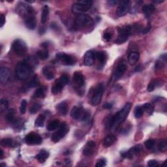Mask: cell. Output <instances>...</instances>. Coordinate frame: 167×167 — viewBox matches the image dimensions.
Returning <instances> with one entry per match:
<instances>
[{"instance_id":"cell-15","label":"cell","mask_w":167,"mask_h":167,"mask_svg":"<svg viewBox=\"0 0 167 167\" xmlns=\"http://www.w3.org/2000/svg\"><path fill=\"white\" fill-rule=\"evenodd\" d=\"M95 142L93 140H90L87 142L85 147L83 149V154L86 156L92 155L95 148Z\"/></svg>"},{"instance_id":"cell-22","label":"cell","mask_w":167,"mask_h":167,"mask_svg":"<svg viewBox=\"0 0 167 167\" xmlns=\"http://www.w3.org/2000/svg\"><path fill=\"white\" fill-rule=\"evenodd\" d=\"M43 74L47 80H52L55 77V72L53 69L50 67H44L43 68Z\"/></svg>"},{"instance_id":"cell-11","label":"cell","mask_w":167,"mask_h":167,"mask_svg":"<svg viewBox=\"0 0 167 167\" xmlns=\"http://www.w3.org/2000/svg\"><path fill=\"white\" fill-rule=\"evenodd\" d=\"M56 58L63 65H74L76 62V60L75 57L64 53L58 54L56 55Z\"/></svg>"},{"instance_id":"cell-42","label":"cell","mask_w":167,"mask_h":167,"mask_svg":"<svg viewBox=\"0 0 167 167\" xmlns=\"http://www.w3.org/2000/svg\"><path fill=\"white\" fill-rule=\"evenodd\" d=\"M159 149L161 152H165L167 149V142L166 140H162L159 145Z\"/></svg>"},{"instance_id":"cell-25","label":"cell","mask_w":167,"mask_h":167,"mask_svg":"<svg viewBox=\"0 0 167 167\" xmlns=\"http://www.w3.org/2000/svg\"><path fill=\"white\" fill-rule=\"evenodd\" d=\"M47 88L45 86H41L37 88L33 93V97L35 98H44L46 95Z\"/></svg>"},{"instance_id":"cell-1","label":"cell","mask_w":167,"mask_h":167,"mask_svg":"<svg viewBox=\"0 0 167 167\" xmlns=\"http://www.w3.org/2000/svg\"><path fill=\"white\" fill-rule=\"evenodd\" d=\"M131 109V103H127L123 107V109L119 112H117L115 116H113L109 122V128H114L116 129L122 123L125 119L127 117L128 114L129 113Z\"/></svg>"},{"instance_id":"cell-36","label":"cell","mask_w":167,"mask_h":167,"mask_svg":"<svg viewBox=\"0 0 167 167\" xmlns=\"http://www.w3.org/2000/svg\"><path fill=\"white\" fill-rule=\"evenodd\" d=\"M129 39V37L127 35H121L119 34L116 40L115 41V43L117 44H121L124 43L125 42H126Z\"/></svg>"},{"instance_id":"cell-23","label":"cell","mask_w":167,"mask_h":167,"mask_svg":"<svg viewBox=\"0 0 167 167\" xmlns=\"http://www.w3.org/2000/svg\"><path fill=\"white\" fill-rule=\"evenodd\" d=\"M49 152L44 150V149H42L39 154L36 155L35 158L39 161V163H43L46 161V160L48 158V157H49Z\"/></svg>"},{"instance_id":"cell-5","label":"cell","mask_w":167,"mask_h":167,"mask_svg":"<svg viewBox=\"0 0 167 167\" xmlns=\"http://www.w3.org/2000/svg\"><path fill=\"white\" fill-rule=\"evenodd\" d=\"M69 131V127L67 123L63 122L60 125L58 130L52 136V141L54 142H58L61 138H64Z\"/></svg>"},{"instance_id":"cell-29","label":"cell","mask_w":167,"mask_h":167,"mask_svg":"<svg viewBox=\"0 0 167 167\" xmlns=\"http://www.w3.org/2000/svg\"><path fill=\"white\" fill-rule=\"evenodd\" d=\"M106 54L105 52H95V58L97 59L100 64H104L106 60Z\"/></svg>"},{"instance_id":"cell-51","label":"cell","mask_w":167,"mask_h":167,"mask_svg":"<svg viewBox=\"0 0 167 167\" xmlns=\"http://www.w3.org/2000/svg\"><path fill=\"white\" fill-rule=\"evenodd\" d=\"M120 1H108V3L111 6H114V5H116L117 3H119Z\"/></svg>"},{"instance_id":"cell-44","label":"cell","mask_w":167,"mask_h":167,"mask_svg":"<svg viewBox=\"0 0 167 167\" xmlns=\"http://www.w3.org/2000/svg\"><path fill=\"white\" fill-rule=\"evenodd\" d=\"M156 84H157V82H155V81L151 82L149 84V85L148 86V89H147L148 92H151L154 91L157 86Z\"/></svg>"},{"instance_id":"cell-3","label":"cell","mask_w":167,"mask_h":167,"mask_svg":"<svg viewBox=\"0 0 167 167\" xmlns=\"http://www.w3.org/2000/svg\"><path fill=\"white\" fill-rule=\"evenodd\" d=\"M71 116L75 120L87 121L89 119V113L82 107L75 106L71 111Z\"/></svg>"},{"instance_id":"cell-12","label":"cell","mask_w":167,"mask_h":167,"mask_svg":"<svg viewBox=\"0 0 167 167\" xmlns=\"http://www.w3.org/2000/svg\"><path fill=\"white\" fill-rule=\"evenodd\" d=\"M142 150V146L140 145H137L133 146V148H131L129 150H128L127 151L121 153V156H122L123 158L131 159L133 157L134 155H137L140 154Z\"/></svg>"},{"instance_id":"cell-37","label":"cell","mask_w":167,"mask_h":167,"mask_svg":"<svg viewBox=\"0 0 167 167\" xmlns=\"http://www.w3.org/2000/svg\"><path fill=\"white\" fill-rule=\"evenodd\" d=\"M42 107V104L40 103H34L32 106L30 107V112L31 114H35L39 111Z\"/></svg>"},{"instance_id":"cell-34","label":"cell","mask_w":167,"mask_h":167,"mask_svg":"<svg viewBox=\"0 0 167 167\" xmlns=\"http://www.w3.org/2000/svg\"><path fill=\"white\" fill-rule=\"evenodd\" d=\"M142 108H143L144 111H145L146 113L148 114V115H149V116L151 115L154 111V106L150 103L144 104V105L142 106Z\"/></svg>"},{"instance_id":"cell-4","label":"cell","mask_w":167,"mask_h":167,"mask_svg":"<svg viewBox=\"0 0 167 167\" xmlns=\"http://www.w3.org/2000/svg\"><path fill=\"white\" fill-rule=\"evenodd\" d=\"M69 76L66 74L61 75L58 80L55 81L54 85L52 88V93L56 95L61 92L64 87L69 82Z\"/></svg>"},{"instance_id":"cell-6","label":"cell","mask_w":167,"mask_h":167,"mask_svg":"<svg viewBox=\"0 0 167 167\" xmlns=\"http://www.w3.org/2000/svg\"><path fill=\"white\" fill-rule=\"evenodd\" d=\"M93 22L92 18L88 15H79L75 20V26L78 28H84L85 27L91 26Z\"/></svg>"},{"instance_id":"cell-24","label":"cell","mask_w":167,"mask_h":167,"mask_svg":"<svg viewBox=\"0 0 167 167\" xmlns=\"http://www.w3.org/2000/svg\"><path fill=\"white\" fill-rule=\"evenodd\" d=\"M68 104L66 101H62L60 103H59L56 109L57 110L61 115H66L68 112Z\"/></svg>"},{"instance_id":"cell-10","label":"cell","mask_w":167,"mask_h":167,"mask_svg":"<svg viewBox=\"0 0 167 167\" xmlns=\"http://www.w3.org/2000/svg\"><path fill=\"white\" fill-rule=\"evenodd\" d=\"M103 92H104V86L102 83L99 84L95 88V92H94L93 95L92 97L91 103L92 104V105L96 106L100 103L103 97Z\"/></svg>"},{"instance_id":"cell-50","label":"cell","mask_w":167,"mask_h":167,"mask_svg":"<svg viewBox=\"0 0 167 167\" xmlns=\"http://www.w3.org/2000/svg\"><path fill=\"white\" fill-rule=\"evenodd\" d=\"M150 29H151V25L150 24H148V27H146V29H144V30H142V31H143V33L144 34H146V33H148L149 31V30H150Z\"/></svg>"},{"instance_id":"cell-48","label":"cell","mask_w":167,"mask_h":167,"mask_svg":"<svg viewBox=\"0 0 167 167\" xmlns=\"http://www.w3.org/2000/svg\"><path fill=\"white\" fill-rule=\"evenodd\" d=\"M113 106V104L110 103H106V104H104L103 108L104 109H112V107Z\"/></svg>"},{"instance_id":"cell-53","label":"cell","mask_w":167,"mask_h":167,"mask_svg":"<svg viewBox=\"0 0 167 167\" xmlns=\"http://www.w3.org/2000/svg\"><path fill=\"white\" fill-rule=\"evenodd\" d=\"M0 152H1V156H0V157H1V159H2L3 157V151L2 149H1V151H0Z\"/></svg>"},{"instance_id":"cell-31","label":"cell","mask_w":167,"mask_h":167,"mask_svg":"<svg viewBox=\"0 0 167 167\" xmlns=\"http://www.w3.org/2000/svg\"><path fill=\"white\" fill-rule=\"evenodd\" d=\"M37 56L41 60H44L49 57V53L47 49H44V50H38L37 52Z\"/></svg>"},{"instance_id":"cell-17","label":"cell","mask_w":167,"mask_h":167,"mask_svg":"<svg viewBox=\"0 0 167 167\" xmlns=\"http://www.w3.org/2000/svg\"><path fill=\"white\" fill-rule=\"evenodd\" d=\"M25 25L30 30H34L36 27L37 20L34 15L27 16L25 19Z\"/></svg>"},{"instance_id":"cell-21","label":"cell","mask_w":167,"mask_h":167,"mask_svg":"<svg viewBox=\"0 0 167 167\" xmlns=\"http://www.w3.org/2000/svg\"><path fill=\"white\" fill-rule=\"evenodd\" d=\"M116 140V137L113 134H109L104 138L103 140V146L104 147L108 148L112 146Z\"/></svg>"},{"instance_id":"cell-16","label":"cell","mask_w":167,"mask_h":167,"mask_svg":"<svg viewBox=\"0 0 167 167\" xmlns=\"http://www.w3.org/2000/svg\"><path fill=\"white\" fill-rule=\"evenodd\" d=\"M95 52L92 50L88 51L84 55V64L86 66H92L95 61Z\"/></svg>"},{"instance_id":"cell-41","label":"cell","mask_w":167,"mask_h":167,"mask_svg":"<svg viewBox=\"0 0 167 167\" xmlns=\"http://www.w3.org/2000/svg\"><path fill=\"white\" fill-rule=\"evenodd\" d=\"M27 104V100L25 99L22 100V102H21L20 106V112L22 114H25V112H26Z\"/></svg>"},{"instance_id":"cell-28","label":"cell","mask_w":167,"mask_h":167,"mask_svg":"<svg viewBox=\"0 0 167 167\" xmlns=\"http://www.w3.org/2000/svg\"><path fill=\"white\" fill-rule=\"evenodd\" d=\"M1 146H4V147H15L16 146V142L10 138H3L1 141Z\"/></svg>"},{"instance_id":"cell-9","label":"cell","mask_w":167,"mask_h":167,"mask_svg":"<svg viewBox=\"0 0 167 167\" xmlns=\"http://www.w3.org/2000/svg\"><path fill=\"white\" fill-rule=\"evenodd\" d=\"M24 140L28 145H39L43 142V138L39 134L31 132L26 136Z\"/></svg>"},{"instance_id":"cell-19","label":"cell","mask_w":167,"mask_h":167,"mask_svg":"<svg viewBox=\"0 0 167 167\" xmlns=\"http://www.w3.org/2000/svg\"><path fill=\"white\" fill-rule=\"evenodd\" d=\"M73 81L80 87H82L85 84V78L80 72H75L73 76Z\"/></svg>"},{"instance_id":"cell-45","label":"cell","mask_w":167,"mask_h":167,"mask_svg":"<svg viewBox=\"0 0 167 167\" xmlns=\"http://www.w3.org/2000/svg\"><path fill=\"white\" fill-rule=\"evenodd\" d=\"M148 165L149 167H156L158 166L159 165L158 162H157L155 160H150V161H148Z\"/></svg>"},{"instance_id":"cell-2","label":"cell","mask_w":167,"mask_h":167,"mask_svg":"<svg viewBox=\"0 0 167 167\" xmlns=\"http://www.w3.org/2000/svg\"><path fill=\"white\" fill-rule=\"evenodd\" d=\"M31 72V67L27 61H20L17 64L15 69V72L17 78L24 81L29 78Z\"/></svg>"},{"instance_id":"cell-14","label":"cell","mask_w":167,"mask_h":167,"mask_svg":"<svg viewBox=\"0 0 167 167\" xmlns=\"http://www.w3.org/2000/svg\"><path fill=\"white\" fill-rule=\"evenodd\" d=\"M129 1H121L120 2L117 9V15L118 16L121 17L126 15L129 10Z\"/></svg>"},{"instance_id":"cell-38","label":"cell","mask_w":167,"mask_h":167,"mask_svg":"<svg viewBox=\"0 0 167 167\" xmlns=\"http://www.w3.org/2000/svg\"><path fill=\"white\" fill-rule=\"evenodd\" d=\"M15 111L13 109H10L9 110L6 116V119L9 122H13L14 121V116H15Z\"/></svg>"},{"instance_id":"cell-33","label":"cell","mask_w":167,"mask_h":167,"mask_svg":"<svg viewBox=\"0 0 167 167\" xmlns=\"http://www.w3.org/2000/svg\"><path fill=\"white\" fill-rule=\"evenodd\" d=\"M39 85V80L37 76H34V77L31 79L28 83H27L26 87L27 88H31L37 87Z\"/></svg>"},{"instance_id":"cell-7","label":"cell","mask_w":167,"mask_h":167,"mask_svg":"<svg viewBox=\"0 0 167 167\" xmlns=\"http://www.w3.org/2000/svg\"><path fill=\"white\" fill-rule=\"evenodd\" d=\"M92 3L89 0L79 1L72 5V11L76 13H82L88 11L92 7Z\"/></svg>"},{"instance_id":"cell-40","label":"cell","mask_w":167,"mask_h":167,"mask_svg":"<svg viewBox=\"0 0 167 167\" xmlns=\"http://www.w3.org/2000/svg\"><path fill=\"white\" fill-rule=\"evenodd\" d=\"M155 144V141L154 140V139H148V140H147L144 142V146L147 149H150L154 148Z\"/></svg>"},{"instance_id":"cell-52","label":"cell","mask_w":167,"mask_h":167,"mask_svg":"<svg viewBox=\"0 0 167 167\" xmlns=\"http://www.w3.org/2000/svg\"><path fill=\"white\" fill-rule=\"evenodd\" d=\"M164 1L165 0H154V1H153V2L155 3H161Z\"/></svg>"},{"instance_id":"cell-39","label":"cell","mask_w":167,"mask_h":167,"mask_svg":"<svg viewBox=\"0 0 167 167\" xmlns=\"http://www.w3.org/2000/svg\"><path fill=\"white\" fill-rule=\"evenodd\" d=\"M8 106H9V103L7 100L2 99L1 100V101H0V111H1V112L7 109Z\"/></svg>"},{"instance_id":"cell-27","label":"cell","mask_w":167,"mask_h":167,"mask_svg":"<svg viewBox=\"0 0 167 167\" xmlns=\"http://www.w3.org/2000/svg\"><path fill=\"white\" fill-rule=\"evenodd\" d=\"M48 15H49V7H48V5H45L43 7V11H42V14H41V20L42 24H44L46 23L47 20L48 19Z\"/></svg>"},{"instance_id":"cell-35","label":"cell","mask_w":167,"mask_h":167,"mask_svg":"<svg viewBox=\"0 0 167 167\" xmlns=\"http://www.w3.org/2000/svg\"><path fill=\"white\" fill-rule=\"evenodd\" d=\"M144 112V109H143V108H142V106H138L135 108L134 111V117L136 118H140L143 116Z\"/></svg>"},{"instance_id":"cell-43","label":"cell","mask_w":167,"mask_h":167,"mask_svg":"<svg viewBox=\"0 0 167 167\" xmlns=\"http://www.w3.org/2000/svg\"><path fill=\"white\" fill-rule=\"evenodd\" d=\"M106 162L107 161H106V159H104V158L100 159L99 160L97 161L96 165H95V166L96 167H103L106 165Z\"/></svg>"},{"instance_id":"cell-18","label":"cell","mask_w":167,"mask_h":167,"mask_svg":"<svg viewBox=\"0 0 167 167\" xmlns=\"http://www.w3.org/2000/svg\"><path fill=\"white\" fill-rule=\"evenodd\" d=\"M10 75V71L8 67H1L0 69V81H1V82L3 84L7 81Z\"/></svg>"},{"instance_id":"cell-46","label":"cell","mask_w":167,"mask_h":167,"mask_svg":"<svg viewBox=\"0 0 167 167\" xmlns=\"http://www.w3.org/2000/svg\"><path fill=\"white\" fill-rule=\"evenodd\" d=\"M164 67V63H163L162 60H158L155 63V68L157 69H161Z\"/></svg>"},{"instance_id":"cell-32","label":"cell","mask_w":167,"mask_h":167,"mask_svg":"<svg viewBox=\"0 0 167 167\" xmlns=\"http://www.w3.org/2000/svg\"><path fill=\"white\" fill-rule=\"evenodd\" d=\"M45 121V116L43 114H40L39 116L37 117L35 121V125L36 127H43L44 126Z\"/></svg>"},{"instance_id":"cell-26","label":"cell","mask_w":167,"mask_h":167,"mask_svg":"<svg viewBox=\"0 0 167 167\" xmlns=\"http://www.w3.org/2000/svg\"><path fill=\"white\" fill-rule=\"evenodd\" d=\"M155 10V7L154 5L148 4L143 7V8H142V12H143L146 16L148 17L150 16L151 14L154 13Z\"/></svg>"},{"instance_id":"cell-20","label":"cell","mask_w":167,"mask_h":167,"mask_svg":"<svg viewBox=\"0 0 167 167\" xmlns=\"http://www.w3.org/2000/svg\"><path fill=\"white\" fill-rule=\"evenodd\" d=\"M140 58V54L137 52H131L128 55V62L131 65H134L137 63Z\"/></svg>"},{"instance_id":"cell-49","label":"cell","mask_w":167,"mask_h":167,"mask_svg":"<svg viewBox=\"0 0 167 167\" xmlns=\"http://www.w3.org/2000/svg\"><path fill=\"white\" fill-rule=\"evenodd\" d=\"M5 22V17L3 15H1V27H3Z\"/></svg>"},{"instance_id":"cell-13","label":"cell","mask_w":167,"mask_h":167,"mask_svg":"<svg viewBox=\"0 0 167 167\" xmlns=\"http://www.w3.org/2000/svg\"><path fill=\"white\" fill-rule=\"evenodd\" d=\"M127 70V65L125 62H120L113 73L112 78L115 81L120 79Z\"/></svg>"},{"instance_id":"cell-30","label":"cell","mask_w":167,"mask_h":167,"mask_svg":"<svg viewBox=\"0 0 167 167\" xmlns=\"http://www.w3.org/2000/svg\"><path fill=\"white\" fill-rule=\"evenodd\" d=\"M60 125V120H55L54 121H51L50 123H48V126H47V129H48V131H52L54 130H55L59 127Z\"/></svg>"},{"instance_id":"cell-8","label":"cell","mask_w":167,"mask_h":167,"mask_svg":"<svg viewBox=\"0 0 167 167\" xmlns=\"http://www.w3.org/2000/svg\"><path fill=\"white\" fill-rule=\"evenodd\" d=\"M12 48L15 54L20 56H22L25 54L27 50V47L25 42L21 39H16L14 41Z\"/></svg>"},{"instance_id":"cell-47","label":"cell","mask_w":167,"mask_h":167,"mask_svg":"<svg viewBox=\"0 0 167 167\" xmlns=\"http://www.w3.org/2000/svg\"><path fill=\"white\" fill-rule=\"evenodd\" d=\"M103 37L106 41H109L111 40V39H112V35L109 32H106V33H104Z\"/></svg>"}]
</instances>
